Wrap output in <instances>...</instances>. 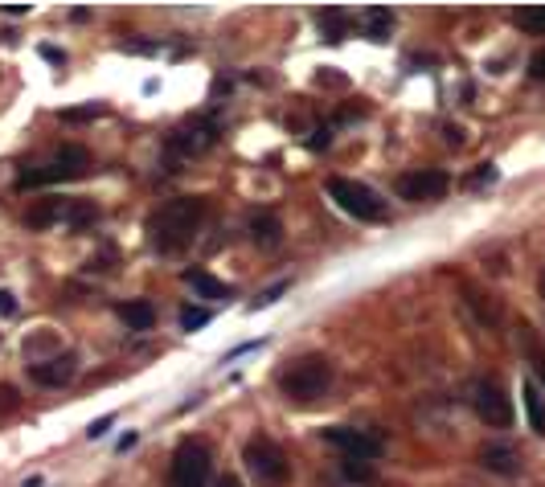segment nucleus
Wrapping results in <instances>:
<instances>
[{
  "mask_svg": "<svg viewBox=\"0 0 545 487\" xmlns=\"http://www.w3.org/2000/svg\"><path fill=\"white\" fill-rule=\"evenodd\" d=\"M103 115V106L99 103H86V106H70V111H62L66 123H86V119H99Z\"/></svg>",
  "mask_w": 545,
  "mask_h": 487,
  "instance_id": "24",
  "label": "nucleus"
},
{
  "mask_svg": "<svg viewBox=\"0 0 545 487\" xmlns=\"http://www.w3.org/2000/svg\"><path fill=\"white\" fill-rule=\"evenodd\" d=\"M205 217V201L201 197H177V201H164L161 209L148 217V246L156 255H177L193 242V233Z\"/></svg>",
  "mask_w": 545,
  "mask_h": 487,
  "instance_id": "1",
  "label": "nucleus"
},
{
  "mask_svg": "<svg viewBox=\"0 0 545 487\" xmlns=\"http://www.w3.org/2000/svg\"><path fill=\"white\" fill-rule=\"evenodd\" d=\"M525 410H529V422H533L537 435H545V402H541V393H537L533 381L525 385Z\"/></svg>",
  "mask_w": 545,
  "mask_h": 487,
  "instance_id": "21",
  "label": "nucleus"
},
{
  "mask_svg": "<svg viewBox=\"0 0 545 487\" xmlns=\"http://www.w3.org/2000/svg\"><path fill=\"white\" fill-rule=\"evenodd\" d=\"M75 373H78L75 352H58V357L37 360V365H33V381H37V385H50V389H62V385L75 381Z\"/></svg>",
  "mask_w": 545,
  "mask_h": 487,
  "instance_id": "11",
  "label": "nucleus"
},
{
  "mask_svg": "<svg viewBox=\"0 0 545 487\" xmlns=\"http://www.w3.org/2000/svg\"><path fill=\"white\" fill-rule=\"evenodd\" d=\"M496 177H501V172H496V164H480L471 177H463V189H488Z\"/></svg>",
  "mask_w": 545,
  "mask_h": 487,
  "instance_id": "22",
  "label": "nucleus"
},
{
  "mask_svg": "<svg viewBox=\"0 0 545 487\" xmlns=\"http://www.w3.org/2000/svg\"><path fill=\"white\" fill-rule=\"evenodd\" d=\"M533 365H537V377H541V381H545V357H541V352H537V357H533Z\"/></svg>",
  "mask_w": 545,
  "mask_h": 487,
  "instance_id": "35",
  "label": "nucleus"
},
{
  "mask_svg": "<svg viewBox=\"0 0 545 487\" xmlns=\"http://www.w3.org/2000/svg\"><path fill=\"white\" fill-rule=\"evenodd\" d=\"M42 58H45V62H54V66H66V53L54 50V45H42Z\"/></svg>",
  "mask_w": 545,
  "mask_h": 487,
  "instance_id": "31",
  "label": "nucleus"
},
{
  "mask_svg": "<svg viewBox=\"0 0 545 487\" xmlns=\"http://www.w3.org/2000/svg\"><path fill=\"white\" fill-rule=\"evenodd\" d=\"M480 463L488 467L492 475H517V471H521V455H517L513 446H504V443L480 446Z\"/></svg>",
  "mask_w": 545,
  "mask_h": 487,
  "instance_id": "13",
  "label": "nucleus"
},
{
  "mask_svg": "<svg viewBox=\"0 0 545 487\" xmlns=\"http://www.w3.org/2000/svg\"><path fill=\"white\" fill-rule=\"evenodd\" d=\"M320 33H324V42H344L349 37V12L344 9H324L320 12Z\"/></svg>",
  "mask_w": 545,
  "mask_h": 487,
  "instance_id": "18",
  "label": "nucleus"
},
{
  "mask_svg": "<svg viewBox=\"0 0 545 487\" xmlns=\"http://www.w3.org/2000/svg\"><path fill=\"white\" fill-rule=\"evenodd\" d=\"M0 316H17V295L12 291H0Z\"/></svg>",
  "mask_w": 545,
  "mask_h": 487,
  "instance_id": "30",
  "label": "nucleus"
},
{
  "mask_svg": "<svg viewBox=\"0 0 545 487\" xmlns=\"http://www.w3.org/2000/svg\"><path fill=\"white\" fill-rule=\"evenodd\" d=\"M447 189H451V177L438 169H418L398 177V197L402 201H438Z\"/></svg>",
  "mask_w": 545,
  "mask_h": 487,
  "instance_id": "9",
  "label": "nucleus"
},
{
  "mask_svg": "<svg viewBox=\"0 0 545 487\" xmlns=\"http://www.w3.org/2000/svg\"><path fill=\"white\" fill-rule=\"evenodd\" d=\"M62 222L70 225V230H91V225L99 222V209L91 201H66L62 205Z\"/></svg>",
  "mask_w": 545,
  "mask_h": 487,
  "instance_id": "17",
  "label": "nucleus"
},
{
  "mask_svg": "<svg viewBox=\"0 0 545 487\" xmlns=\"http://www.w3.org/2000/svg\"><path fill=\"white\" fill-rule=\"evenodd\" d=\"M242 463H246V471L258 479V487H283L288 483V475H291V463H288V455L279 451L271 438H250V443L242 446Z\"/></svg>",
  "mask_w": 545,
  "mask_h": 487,
  "instance_id": "4",
  "label": "nucleus"
},
{
  "mask_svg": "<svg viewBox=\"0 0 545 487\" xmlns=\"http://www.w3.org/2000/svg\"><path fill=\"white\" fill-rule=\"evenodd\" d=\"M169 487H209V446L197 438H185L172 455Z\"/></svg>",
  "mask_w": 545,
  "mask_h": 487,
  "instance_id": "6",
  "label": "nucleus"
},
{
  "mask_svg": "<svg viewBox=\"0 0 545 487\" xmlns=\"http://www.w3.org/2000/svg\"><path fill=\"white\" fill-rule=\"evenodd\" d=\"M344 479H353V483H369V479H374V467L369 463H361V459H344Z\"/></svg>",
  "mask_w": 545,
  "mask_h": 487,
  "instance_id": "23",
  "label": "nucleus"
},
{
  "mask_svg": "<svg viewBox=\"0 0 545 487\" xmlns=\"http://www.w3.org/2000/svg\"><path fill=\"white\" fill-rule=\"evenodd\" d=\"M54 222H62V201H42L25 213V225H29V230H50Z\"/></svg>",
  "mask_w": 545,
  "mask_h": 487,
  "instance_id": "19",
  "label": "nucleus"
},
{
  "mask_svg": "<svg viewBox=\"0 0 545 487\" xmlns=\"http://www.w3.org/2000/svg\"><path fill=\"white\" fill-rule=\"evenodd\" d=\"M119 319L136 332H148L156 324V311H152L148 299H131V303H119Z\"/></svg>",
  "mask_w": 545,
  "mask_h": 487,
  "instance_id": "15",
  "label": "nucleus"
},
{
  "mask_svg": "<svg viewBox=\"0 0 545 487\" xmlns=\"http://www.w3.org/2000/svg\"><path fill=\"white\" fill-rule=\"evenodd\" d=\"M86 169H91V156H86L83 144H66V148H58L45 164L25 169L21 177H17V189H42V185H58V180H78Z\"/></svg>",
  "mask_w": 545,
  "mask_h": 487,
  "instance_id": "3",
  "label": "nucleus"
},
{
  "mask_svg": "<svg viewBox=\"0 0 545 487\" xmlns=\"http://www.w3.org/2000/svg\"><path fill=\"white\" fill-rule=\"evenodd\" d=\"M217 487H242V479H238V475H222V479H217Z\"/></svg>",
  "mask_w": 545,
  "mask_h": 487,
  "instance_id": "34",
  "label": "nucleus"
},
{
  "mask_svg": "<svg viewBox=\"0 0 545 487\" xmlns=\"http://www.w3.org/2000/svg\"><path fill=\"white\" fill-rule=\"evenodd\" d=\"M328 144H332V128H316V131H312V139H308V148H312V152L328 148Z\"/></svg>",
  "mask_w": 545,
  "mask_h": 487,
  "instance_id": "27",
  "label": "nucleus"
},
{
  "mask_svg": "<svg viewBox=\"0 0 545 487\" xmlns=\"http://www.w3.org/2000/svg\"><path fill=\"white\" fill-rule=\"evenodd\" d=\"M250 238H255L258 246H279L283 242V225H279L275 213H255V217H250Z\"/></svg>",
  "mask_w": 545,
  "mask_h": 487,
  "instance_id": "16",
  "label": "nucleus"
},
{
  "mask_svg": "<svg viewBox=\"0 0 545 487\" xmlns=\"http://www.w3.org/2000/svg\"><path fill=\"white\" fill-rule=\"evenodd\" d=\"M471 405H476V413H480V422L496 426V430L513 426V402H509V393H504L496 381H476Z\"/></svg>",
  "mask_w": 545,
  "mask_h": 487,
  "instance_id": "8",
  "label": "nucleus"
},
{
  "mask_svg": "<svg viewBox=\"0 0 545 487\" xmlns=\"http://www.w3.org/2000/svg\"><path fill=\"white\" fill-rule=\"evenodd\" d=\"M529 78L545 82V50H537V53H533V62H529Z\"/></svg>",
  "mask_w": 545,
  "mask_h": 487,
  "instance_id": "29",
  "label": "nucleus"
},
{
  "mask_svg": "<svg viewBox=\"0 0 545 487\" xmlns=\"http://www.w3.org/2000/svg\"><path fill=\"white\" fill-rule=\"evenodd\" d=\"M209 319H214V316H209V311H205V308H181V328H185V332H193V328H205Z\"/></svg>",
  "mask_w": 545,
  "mask_h": 487,
  "instance_id": "25",
  "label": "nucleus"
},
{
  "mask_svg": "<svg viewBox=\"0 0 545 487\" xmlns=\"http://www.w3.org/2000/svg\"><path fill=\"white\" fill-rule=\"evenodd\" d=\"M283 291H288V283H275L271 291H263V295H258L255 303H250V308H255V311H258V308H271V303H275V299L283 295Z\"/></svg>",
  "mask_w": 545,
  "mask_h": 487,
  "instance_id": "26",
  "label": "nucleus"
},
{
  "mask_svg": "<svg viewBox=\"0 0 545 487\" xmlns=\"http://www.w3.org/2000/svg\"><path fill=\"white\" fill-rule=\"evenodd\" d=\"M513 21H517V29L537 33V37H541L545 33V4H525V9L513 12Z\"/></svg>",
  "mask_w": 545,
  "mask_h": 487,
  "instance_id": "20",
  "label": "nucleus"
},
{
  "mask_svg": "<svg viewBox=\"0 0 545 487\" xmlns=\"http://www.w3.org/2000/svg\"><path fill=\"white\" fill-rule=\"evenodd\" d=\"M328 197L341 205L349 217H357V222H382V217H385V201L377 197L374 189H369V185H361V180L332 177L328 180Z\"/></svg>",
  "mask_w": 545,
  "mask_h": 487,
  "instance_id": "5",
  "label": "nucleus"
},
{
  "mask_svg": "<svg viewBox=\"0 0 545 487\" xmlns=\"http://www.w3.org/2000/svg\"><path fill=\"white\" fill-rule=\"evenodd\" d=\"M0 9L9 12V17H21V12H29V4H17V0H12V4H0Z\"/></svg>",
  "mask_w": 545,
  "mask_h": 487,
  "instance_id": "33",
  "label": "nucleus"
},
{
  "mask_svg": "<svg viewBox=\"0 0 545 487\" xmlns=\"http://www.w3.org/2000/svg\"><path fill=\"white\" fill-rule=\"evenodd\" d=\"M111 422H115L111 413H107V418H99V422H91V426H86V438H91V443H95V438H103L111 430Z\"/></svg>",
  "mask_w": 545,
  "mask_h": 487,
  "instance_id": "28",
  "label": "nucleus"
},
{
  "mask_svg": "<svg viewBox=\"0 0 545 487\" xmlns=\"http://www.w3.org/2000/svg\"><path fill=\"white\" fill-rule=\"evenodd\" d=\"M443 136H447L451 148H463V131L460 128H443Z\"/></svg>",
  "mask_w": 545,
  "mask_h": 487,
  "instance_id": "32",
  "label": "nucleus"
},
{
  "mask_svg": "<svg viewBox=\"0 0 545 487\" xmlns=\"http://www.w3.org/2000/svg\"><path fill=\"white\" fill-rule=\"evenodd\" d=\"M541 299H545V271H541Z\"/></svg>",
  "mask_w": 545,
  "mask_h": 487,
  "instance_id": "36",
  "label": "nucleus"
},
{
  "mask_svg": "<svg viewBox=\"0 0 545 487\" xmlns=\"http://www.w3.org/2000/svg\"><path fill=\"white\" fill-rule=\"evenodd\" d=\"M324 443L336 446L344 459H361V463L382 455V438L365 435V430H353V426H332V430H324Z\"/></svg>",
  "mask_w": 545,
  "mask_h": 487,
  "instance_id": "10",
  "label": "nucleus"
},
{
  "mask_svg": "<svg viewBox=\"0 0 545 487\" xmlns=\"http://www.w3.org/2000/svg\"><path fill=\"white\" fill-rule=\"evenodd\" d=\"M217 144V123L214 119H189V123H181V128L169 136V152L172 156H201V152H209Z\"/></svg>",
  "mask_w": 545,
  "mask_h": 487,
  "instance_id": "7",
  "label": "nucleus"
},
{
  "mask_svg": "<svg viewBox=\"0 0 545 487\" xmlns=\"http://www.w3.org/2000/svg\"><path fill=\"white\" fill-rule=\"evenodd\" d=\"M357 29H361L369 42H390V33H394V12L385 9V4H369V9L357 17Z\"/></svg>",
  "mask_w": 545,
  "mask_h": 487,
  "instance_id": "12",
  "label": "nucleus"
},
{
  "mask_svg": "<svg viewBox=\"0 0 545 487\" xmlns=\"http://www.w3.org/2000/svg\"><path fill=\"white\" fill-rule=\"evenodd\" d=\"M185 283L197 291L201 299H230V287L217 283L209 271H201V266H193V271H185Z\"/></svg>",
  "mask_w": 545,
  "mask_h": 487,
  "instance_id": "14",
  "label": "nucleus"
},
{
  "mask_svg": "<svg viewBox=\"0 0 545 487\" xmlns=\"http://www.w3.org/2000/svg\"><path fill=\"white\" fill-rule=\"evenodd\" d=\"M328 385H332V365L324 357H300L279 373V389L296 405L320 402L324 393H328Z\"/></svg>",
  "mask_w": 545,
  "mask_h": 487,
  "instance_id": "2",
  "label": "nucleus"
}]
</instances>
